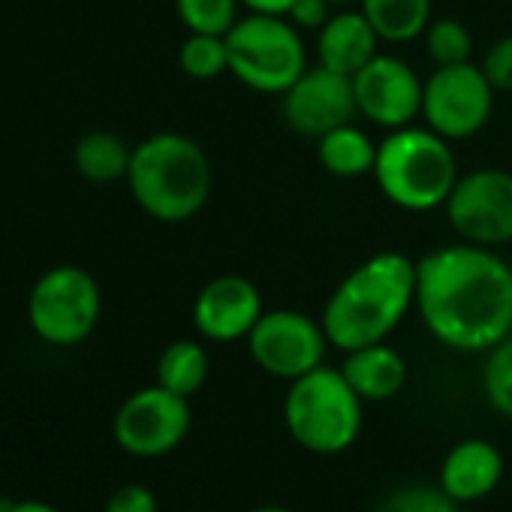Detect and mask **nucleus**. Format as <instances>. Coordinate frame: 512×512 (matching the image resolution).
<instances>
[{
    "instance_id": "obj_21",
    "label": "nucleus",
    "mask_w": 512,
    "mask_h": 512,
    "mask_svg": "<svg viewBox=\"0 0 512 512\" xmlns=\"http://www.w3.org/2000/svg\"><path fill=\"white\" fill-rule=\"evenodd\" d=\"M208 380V353L199 341H172L157 359V383L181 398L196 395Z\"/></svg>"
},
{
    "instance_id": "obj_8",
    "label": "nucleus",
    "mask_w": 512,
    "mask_h": 512,
    "mask_svg": "<svg viewBox=\"0 0 512 512\" xmlns=\"http://www.w3.org/2000/svg\"><path fill=\"white\" fill-rule=\"evenodd\" d=\"M494 88L476 64L434 67L422 88V118L425 127L452 139H470L491 121Z\"/></svg>"
},
{
    "instance_id": "obj_22",
    "label": "nucleus",
    "mask_w": 512,
    "mask_h": 512,
    "mask_svg": "<svg viewBox=\"0 0 512 512\" xmlns=\"http://www.w3.org/2000/svg\"><path fill=\"white\" fill-rule=\"evenodd\" d=\"M181 70L196 82H211L223 73H229V52L226 37L214 34H190L178 52Z\"/></svg>"
},
{
    "instance_id": "obj_3",
    "label": "nucleus",
    "mask_w": 512,
    "mask_h": 512,
    "mask_svg": "<svg viewBox=\"0 0 512 512\" xmlns=\"http://www.w3.org/2000/svg\"><path fill=\"white\" fill-rule=\"evenodd\" d=\"M127 184L145 214L160 223H184L211 196V160L190 136L154 133L133 148Z\"/></svg>"
},
{
    "instance_id": "obj_33",
    "label": "nucleus",
    "mask_w": 512,
    "mask_h": 512,
    "mask_svg": "<svg viewBox=\"0 0 512 512\" xmlns=\"http://www.w3.org/2000/svg\"><path fill=\"white\" fill-rule=\"evenodd\" d=\"M332 7H341V10H347V7H353V4H359V0H329Z\"/></svg>"
},
{
    "instance_id": "obj_4",
    "label": "nucleus",
    "mask_w": 512,
    "mask_h": 512,
    "mask_svg": "<svg viewBox=\"0 0 512 512\" xmlns=\"http://www.w3.org/2000/svg\"><path fill=\"white\" fill-rule=\"evenodd\" d=\"M371 175L395 208L422 214L446 205L458 181V163L443 136L410 124L386 133Z\"/></svg>"
},
{
    "instance_id": "obj_26",
    "label": "nucleus",
    "mask_w": 512,
    "mask_h": 512,
    "mask_svg": "<svg viewBox=\"0 0 512 512\" xmlns=\"http://www.w3.org/2000/svg\"><path fill=\"white\" fill-rule=\"evenodd\" d=\"M377 512H461V503H455L440 482H410L392 488L380 503Z\"/></svg>"
},
{
    "instance_id": "obj_6",
    "label": "nucleus",
    "mask_w": 512,
    "mask_h": 512,
    "mask_svg": "<svg viewBox=\"0 0 512 512\" xmlns=\"http://www.w3.org/2000/svg\"><path fill=\"white\" fill-rule=\"evenodd\" d=\"M229 73L256 94H284L308 70L302 31L284 16L247 13L226 34Z\"/></svg>"
},
{
    "instance_id": "obj_31",
    "label": "nucleus",
    "mask_w": 512,
    "mask_h": 512,
    "mask_svg": "<svg viewBox=\"0 0 512 512\" xmlns=\"http://www.w3.org/2000/svg\"><path fill=\"white\" fill-rule=\"evenodd\" d=\"M10 512H58V509L52 503H46V500H34L31 497V500H16Z\"/></svg>"
},
{
    "instance_id": "obj_19",
    "label": "nucleus",
    "mask_w": 512,
    "mask_h": 512,
    "mask_svg": "<svg viewBox=\"0 0 512 512\" xmlns=\"http://www.w3.org/2000/svg\"><path fill=\"white\" fill-rule=\"evenodd\" d=\"M130 160H133V148L109 130H91L76 142L73 151V163L76 172L85 181L94 184H112V181H127L130 172Z\"/></svg>"
},
{
    "instance_id": "obj_14",
    "label": "nucleus",
    "mask_w": 512,
    "mask_h": 512,
    "mask_svg": "<svg viewBox=\"0 0 512 512\" xmlns=\"http://www.w3.org/2000/svg\"><path fill=\"white\" fill-rule=\"evenodd\" d=\"M266 314L263 296L241 275H220L208 281L193 302V326L202 338L217 344L247 341L253 326Z\"/></svg>"
},
{
    "instance_id": "obj_24",
    "label": "nucleus",
    "mask_w": 512,
    "mask_h": 512,
    "mask_svg": "<svg viewBox=\"0 0 512 512\" xmlns=\"http://www.w3.org/2000/svg\"><path fill=\"white\" fill-rule=\"evenodd\" d=\"M425 55L434 67H455L467 64L473 55V37L458 19H431L425 28Z\"/></svg>"
},
{
    "instance_id": "obj_9",
    "label": "nucleus",
    "mask_w": 512,
    "mask_h": 512,
    "mask_svg": "<svg viewBox=\"0 0 512 512\" xmlns=\"http://www.w3.org/2000/svg\"><path fill=\"white\" fill-rule=\"evenodd\" d=\"M190 425V398H181L157 383L124 398L115 413L112 434L115 443L133 458H163L184 443Z\"/></svg>"
},
{
    "instance_id": "obj_12",
    "label": "nucleus",
    "mask_w": 512,
    "mask_h": 512,
    "mask_svg": "<svg viewBox=\"0 0 512 512\" xmlns=\"http://www.w3.org/2000/svg\"><path fill=\"white\" fill-rule=\"evenodd\" d=\"M422 88L416 70L395 55H377L353 76L359 115L383 130L410 127L422 115Z\"/></svg>"
},
{
    "instance_id": "obj_7",
    "label": "nucleus",
    "mask_w": 512,
    "mask_h": 512,
    "mask_svg": "<svg viewBox=\"0 0 512 512\" xmlns=\"http://www.w3.org/2000/svg\"><path fill=\"white\" fill-rule=\"evenodd\" d=\"M103 296L88 269L55 266L28 296V323L52 347L82 344L100 323Z\"/></svg>"
},
{
    "instance_id": "obj_20",
    "label": "nucleus",
    "mask_w": 512,
    "mask_h": 512,
    "mask_svg": "<svg viewBox=\"0 0 512 512\" xmlns=\"http://www.w3.org/2000/svg\"><path fill=\"white\" fill-rule=\"evenodd\" d=\"M383 43H410L431 25V0H359Z\"/></svg>"
},
{
    "instance_id": "obj_16",
    "label": "nucleus",
    "mask_w": 512,
    "mask_h": 512,
    "mask_svg": "<svg viewBox=\"0 0 512 512\" xmlns=\"http://www.w3.org/2000/svg\"><path fill=\"white\" fill-rule=\"evenodd\" d=\"M380 37L365 19L362 10H341L335 13L317 34V58L320 67L335 70L341 76H356L368 61H374L380 52Z\"/></svg>"
},
{
    "instance_id": "obj_30",
    "label": "nucleus",
    "mask_w": 512,
    "mask_h": 512,
    "mask_svg": "<svg viewBox=\"0 0 512 512\" xmlns=\"http://www.w3.org/2000/svg\"><path fill=\"white\" fill-rule=\"evenodd\" d=\"M296 0H241V7L247 13H260V16H284L290 13V7Z\"/></svg>"
},
{
    "instance_id": "obj_11",
    "label": "nucleus",
    "mask_w": 512,
    "mask_h": 512,
    "mask_svg": "<svg viewBox=\"0 0 512 512\" xmlns=\"http://www.w3.org/2000/svg\"><path fill=\"white\" fill-rule=\"evenodd\" d=\"M446 220L467 244L500 247L512 241V172L473 169L458 175L449 199Z\"/></svg>"
},
{
    "instance_id": "obj_15",
    "label": "nucleus",
    "mask_w": 512,
    "mask_h": 512,
    "mask_svg": "<svg viewBox=\"0 0 512 512\" xmlns=\"http://www.w3.org/2000/svg\"><path fill=\"white\" fill-rule=\"evenodd\" d=\"M503 479V455L491 440L467 437L455 443L437 473L440 488L461 506L485 500Z\"/></svg>"
},
{
    "instance_id": "obj_23",
    "label": "nucleus",
    "mask_w": 512,
    "mask_h": 512,
    "mask_svg": "<svg viewBox=\"0 0 512 512\" xmlns=\"http://www.w3.org/2000/svg\"><path fill=\"white\" fill-rule=\"evenodd\" d=\"M241 0H175V10L181 25L190 34H214L226 37L238 16Z\"/></svg>"
},
{
    "instance_id": "obj_18",
    "label": "nucleus",
    "mask_w": 512,
    "mask_h": 512,
    "mask_svg": "<svg viewBox=\"0 0 512 512\" xmlns=\"http://www.w3.org/2000/svg\"><path fill=\"white\" fill-rule=\"evenodd\" d=\"M317 160L335 178H362L374 172L377 145L356 124H341L317 139Z\"/></svg>"
},
{
    "instance_id": "obj_1",
    "label": "nucleus",
    "mask_w": 512,
    "mask_h": 512,
    "mask_svg": "<svg viewBox=\"0 0 512 512\" xmlns=\"http://www.w3.org/2000/svg\"><path fill=\"white\" fill-rule=\"evenodd\" d=\"M416 311L458 353H488L512 332V266L494 247L449 244L416 263Z\"/></svg>"
},
{
    "instance_id": "obj_13",
    "label": "nucleus",
    "mask_w": 512,
    "mask_h": 512,
    "mask_svg": "<svg viewBox=\"0 0 512 512\" xmlns=\"http://www.w3.org/2000/svg\"><path fill=\"white\" fill-rule=\"evenodd\" d=\"M281 112L293 133L320 139L359 115L353 79L326 67H308L290 91L281 94Z\"/></svg>"
},
{
    "instance_id": "obj_27",
    "label": "nucleus",
    "mask_w": 512,
    "mask_h": 512,
    "mask_svg": "<svg viewBox=\"0 0 512 512\" xmlns=\"http://www.w3.org/2000/svg\"><path fill=\"white\" fill-rule=\"evenodd\" d=\"M482 73H485V79L491 82L494 91L512 94V34L503 37V40H497V43L485 52Z\"/></svg>"
},
{
    "instance_id": "obj_25",
    "label": "nucleus",
    "mask_w": 512,
    "mask_h": 512,
    "mask_svg": "<svg viewBox=\"0 0 512 512\" xmlns=\"http://www.w3.org/2000/svg\"><path fill=\"white\" fill-rule=\"evenodd\" d=\"M482 392L500 416L512 419V332L488 350L482 368Z\"/></svg>"
},
{
    "instance_id": "obj_28",
    "label": "nucleus",
    "mask_w": 512,
    "mask_h": 512,
    "mask_svg": "<svg viewBox=\"0 0 512 512\" xmlns=\"http://www.w3.org/2000/svg\"><path fill=\"white\" fill-rule=\"evenodd\" d=\"M103 512H160V506H157V497L148 485L127 482L109 494Z\"/></svg>"
},
{
    "instance_id": "obj_10",
    "label": "nucleus",
    "mask_w": 512,
    "mask_h": 512,
    "mask_svg": "<svg viewBox=\"0 0 512 512\" xmlns=\"http://www.w3.org/2000/svg\"><path fill=\"white\" fill-rule=\"evenodd\" d=\"M326 347L329 338L323 332V323L290 308L266 311L247 335V350L256 368L287 383L320 368L326 359Z\"/></svg>"
},
{
    "instance_id": "obj_29",
    "label": "nucleus",
    "mask_w": 512,
    "mask_h": 512,
    "mask_svg": "<svg viewBox=\"0 0 512 512\" xmlns=\"http://www.w3.org/2000/svg\"><path fill=\"white\" fill-rule=\"evenodd\" d=\"M287 19L299 31L320 34V28L332 19V4H329V0H296V4L290 7V13H287Z\"/></svg>"
},
{
    "instance_id": "obj_32",
    "label": "nucleus",
    "mask_w": 512,
    "mask_h": 512,
    "mask_svg": "<svg viewBox=\"0 0 512 512\" xmlns=\"http://www.w3.org/2000/svg\"><path fill=\"white\" fill-rule=\"evenodd\" d=\"M244 512H293V509H287V506H275V503H269V506H253V509H244Z\"/></svg>"
},
{
    "instance_id": "obj_17",
    "label": "nucleus",
    "mask_w": 512,
    "mask_h": 512,
    "mask_svg": "<svg viewBox=\"0 0 512 512\" xmlns=\"http://www.w3.org/2000/svg\"><path fill=\"white\" fill-rule=\"evenodd\" d=\"M341 374L347 377V383L356 389L362 401H389L407 383V362L395 347L380 341L350 350L344 356Z\"/></svg>"
},
{
    "instance_id": "obj_5",
    "label": "nucleus",
    "mask_w": 512,
    "mask_h": 512,
    "mask_svg": "<svg viewBox=\"0 0 512 512\" xmlns=\"http://www.w3.org/2000/svg\"><path fill=\"white\" fill-rule=\"evenodd\" d=\"M365 422V401L347 383L341 368L320 365L293 380L284 395V425L290 437L314 455L347 452Z\"/></svg>"
},
{
    "instance_id": "obj_2",
    "label": "nucleus",
    "mask_w": 512,
    "mask_h": 512,
    "mask_svg": "<svg viewBox=\"0 0 512 512\" xmlns=\"http://www.w3.org/2000/svg\"><path fill=\"white\" fill-rule=\"evenodd\" d=\"M416 308V263L398 250H383L359 263L326 299L323 332L341 353L389 341Z\"/></svg>"
}]
</instances>
